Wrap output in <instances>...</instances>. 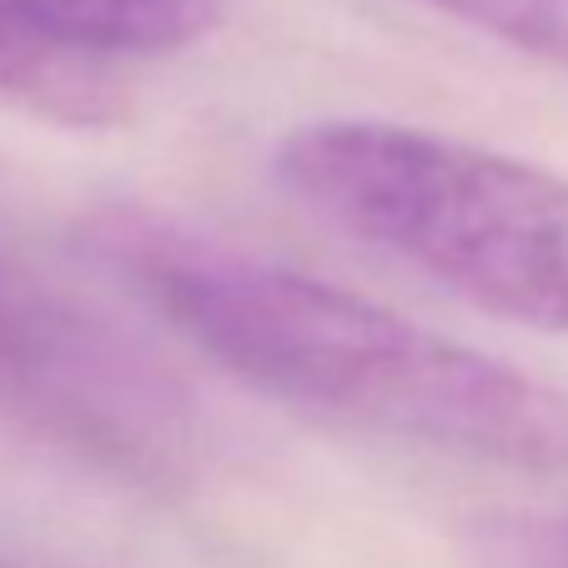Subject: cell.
<instances>
[{
  "label": "cell",
  "mask_w": 568,
  "mask_h": 568,
  "mask_svg": "<svg viewBox=\"0 0 568 568\" xmlns=\"http://www.w3.org/2000/svg\"><path fill=\"white\" fill-rule=\"evenodd\" d=\"M473 568H568V514H498L473 528Z\"/></svg>",
  "instance_id": "52a82bcc"
},
{
  "label": "cell",
  "mask_w": 568,
  "mask_h": 568,
  "mask_svg": "<svg viewBox=\"0 0 568 568\" xmlns=\"http://www.w3.org/2000/svg\"><path fill=\"white\" fill-rule=\"evenodd\" d=\"M101 257L192 353L302 413L514 473H568V397L478 347L161 216H106Z\"/></svg>",
  "instance_id": "6da1fadb"
},
{
  "label": "cell",
  "mask_w": 568,
  "mask_h": 568,
  "mask_svg": "<svg viewBox=\"0 0 568 568\" xmlns=\"http://www.w3.org/2000/svg\"><path fill=\"white\" fill-rule=\"evenodd\" d=\"M0 106L71 131H101L131 116L116 65L36 31L11 6H0Z\"/></svg>",
  "instance_id": "277c9868"
},
{
  "label": "cell",
  "mask_w": 568,
  "mask_h": 568,
  "mask_svg": "<svg viewBox=\"0 0 568 568\" xmlns=\"http://www.w3.org/2000/svg\"><path fill=\"white\" fill-rule=\"evenodd\" d=\"M0 568H11V564H6V558H0Z\"/></svg>",
  "instance_id": "ba28073f"
},
{
  "label": "cell",
  "mask_w": 568,
  "mask_h": 568,
  "mask_svg": "<svg viewBox=\"0 0 568 568\" xmlns=\"http://www.w3.org/2000/svg\"><path fill=\"white\" fill-rule=\"evenodd\" d=\"M538 61L568 65V0H418Z\"/></svg>",
  "instance_id": "8992f818"
},
{
  "label": "cell",
  "mask_w": 568,
  "mask_h": 568,
  "mask_svg": "<svg viewBox=\"0 0 568 568\" xmlns=\"http://www.w3.org/2000/svg\"><path fill=\"white\" fill-rule=\"evenodd\" d=\"M272 161L317 222L468 307L568 337L564 172L387 116L302 121Z\"/></svg>",
  "instance_id": "7a4b0ae2"
},
{
  "label": "cell",
  "mask_w": 568,
  "mask_h": 568,
  "mask_svg": "<svg viewBox=\"0 0 568 568\" xmlns=\"http://www.w3.org/2000/svg\"><path fill=\"white\" fill-rule=\"evenodd\" d=\"M0 418L136 488H176L202 448L186 387L11 242H0Z\"/></svg>",
  "instance_id": "3957f363"
},
{
  "label": "cell",
  "mask_w": 568,
  "mask_h": 568,
  "mask_svg": "<svg viewBox=\"0 0 568 568\" xmlns=\"http://www.w3.org/2000/svg\"><path fill=\"white\" fill-rule=\"evenodd\" d=\"M36 31L55 36L71 51L126 61L166 55L206 41L222 26L226 0H0Z\"/></svg>",
  "instance_id": "5b68a950"
}]
</instances>
